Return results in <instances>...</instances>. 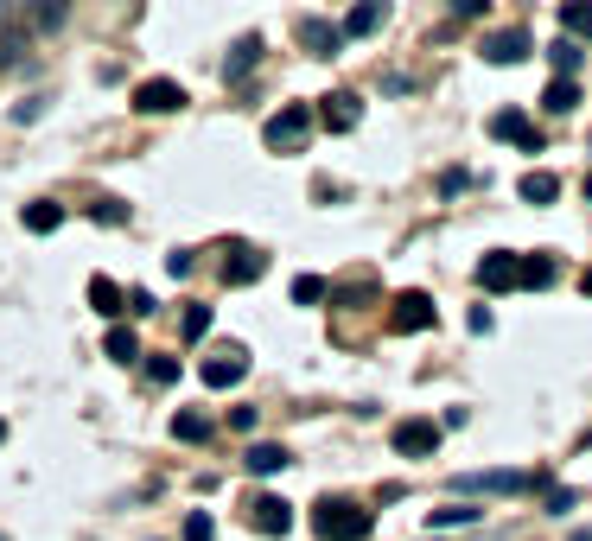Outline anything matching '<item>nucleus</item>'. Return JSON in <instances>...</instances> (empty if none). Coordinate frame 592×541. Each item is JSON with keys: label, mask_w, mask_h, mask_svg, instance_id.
Here are the masks:
<instances>
[{"label": "nucleus", "mask_w": 592, "mask_h": 541, "mask_svg": "<svg viewBox=\"0 0 592 541\" xmlns=\"http://www.w3.org/2000/svg\"><path fill=\"white\" fill-rule=\"evenodd\" d=\"M376 529V516L370 510H357L351 497H325V503H312V535L319 541H370Z\"/></svg>", "instance_id": "f257e3e1"}, {"label": "nucleus", "mask_w": 592, "mask_h": 541, "mask_svg": "<svg viewBox=\"0 0 592 541\" xmlns=\"http://www.w3.org/2000/svg\"><path fill=\"white\" fill-rule=\"evenodd\" d=\"M312 134H319V115L306 109V102H287V109L268 115V128H261V141H268V153H306Z\"/></svg>", "instance_id": "f03ea898"}, {"label": "nucleus", "mask_w": 592, "mask_h": 541, "mask_svg": "<svg viewBox=\"0 0 592 541\" xmlns=\"http://www.w3.org/2000/svg\"><path fill=\"white\" fill-rule=\"evenodd\" d=\"M535 491V471H465L452 497H522Z\"/></svg>", "instance_id": "7ed1b4c3"}, {"label": "nucleus", "mask_w": 592, "mask_h": 541, "mask_svg": "<svg viewBox=\"0 0 592 541\" xmlns=\"http://www.w3.org/2000/svg\"><path fill=\"white\" fill-rule=\"evenodd\" d=\"M242 522H249L255 535H268V541H281V535H293V503L287 497H249V510H242Z\"/></svg>", "instance_id": "20e7f679"}, {"label": "nucleus", "mask_w": 592, "mask_h": 541, "mask_svg": "<svg viewBox=\"0 0 592 541\" xmlns=\"http://www.w3.org/2000/svg\"><path fill=\"white\" fill-rule=\"evenodd\" d=\"M198 376H204V389H236V382L249 376V357H242L236 344H223V351H211L198 363Z\"/></svg>", "instance_id": "39448f33"}, {"label": "nucleus", "mask_w": 592, "mask_h": 541, "mask_svg": "<svg viewBox=\"0 0 592 541\" xmlns=\"http://www.w3.org/2000/svg\"><path fill=\"white\" fill-rule=\"evenodd\" d=\"M134 109H141V115H179V109H185V83H172V77H147L141 90H134Z\"/></svg>", "instance_id": "423d86ee"}, {"label": "nucleus", "mask_w": 592, "mask_h": 541, "mask_svg": "<svg viewBox=\"0 0 592 541\" xmlns=\"http://www.w3.org/2000/svg\"><path fill=\"white\" fill-rule=\"evenodd\" d=\"M389 440H395L402 459H433V452H440V421H402Z\"/></svg>", "instance_id": "0eeeda50"}, {"label": "nucleus", "mask_w": 592, "mask_h": 541, "mask_svg": "<svg viewBox=\"0 0 592 541\" xmlns=\"http://www.w3.org/2000/svg\"><path fill=\"white\" fill-rule=\"evenodd\" d=\"M293 39H300L312 58H338V51H344V32H338L332 20H319V13H306V20L293 26Z\"/></svg>", "instance_id": "6e6552de"}, {"label": "nucleus", "mask_w": 592, "mask_h": 541, "mask_svg": "<svg viewBox=\"0 0 592 541\" xmlns=\"http://www.w3.org/2000/svg\"><path fill=\"white\" fill-rule=\"evenodd\" d=\"M312 115H319V128H332V134H351L357 121H363V102H357L351 90H332V96H325Z\"/></svg>", "instance_id": "1a4fd4ad"}, {"label": "nucleus", "mask_w": 592, "mask_h": 541, "mask_svg": "<svg viewBox=\"0 0 592 541\" xmlns=\"http://www.w3.org/2000/svg\"><path fill=\"white\" fill-rule=\"evenodd\" d=\"M491 134H497V141H516L522 153H542V134H535V121L522 115V109H497L491 115Z\"/></svg>", "instance_id": "9d476101"}, {"label": "nucleus", "mask_w": 592, "mask_h": 541, "mask_svg": "<svg viewBox=\"0 0 592 541\" xmlns=\"http://www.w3.org/2000/svg\"><path fill=\"white\" fill-rule=\"evenodd\" d=\"M478 51H484V64H522L535 45H529V32H522V26H503V32H491Z\"/></svg>", "instance_id": "9b49d317"}, {"label": "nucleus", "mask_w": 592, "mask_h": 541, "mask_svg": "<svg viewBox=\"0 0 592 541\" xmlns=\"http://www.w3.org/2000/svg\"><path fill=\"white\" fill-rule=\"evenodd\" d=\"M389 325H395V331H433V325H440V312H433L427 293H402L395 312H389Z\"/></svg>", "instance_id": "f8f14e48"}, {"label": "nucleus", "mask_w": 592, "mask_h": 541, "mask_svg": "<svg viewBox=\"0 0 592 541\" xmlns=\"http://www.w3.org/2000/svg\"><path fill=\"white\" fill-rule=\"evenodd\" d=\"M382 26H389V0H357V7L351 13H344V39H370V32H382Z\"/></svg>", "instance_id": "ddd939ff"}, {"label": "nucleus", "mask_w": 592, "mask_h": 541, "mask_svg": "<svg viewBox=\"0 0 592 541\" xmlns=\"http://www.w3.org/2000/svg\"><path fill=\"white\" fill-rule=\"evenodd\" d=\"M261 51H268V45H261V32H242V39L230 45V58H223V83H242L261 64Z\"/></svg>", "instance_id": "4468645a"}, {"label": "nucleus", "mask_w": 592, "mask_h": 541, "mask_svg": "<svg viewBox=\"0 0 592 541\" xmlns=\"http://www.w3.org/2000/svg\"><path fill=\"white\" fill-rule=\"evenodd\" d=\"M478 287L484 293H510L516 287V255L510 249H491V255L478 261Z\"/></svg>", "instance_id": "2eb2a0df"}, {"label": "nucleus", "mask_w": 592, "mask_h": 541, "mask_svg": "<svg viewBox=\"0 0 592 541\" xmlns=\"http://www.w3.org/2000/svg\"><path fill=\"white\" fill-rule=\"evenodd\" d=\"M64 13H71V0H20V26L39 39V32L51 26H64Z\"/></svg>", "instance_id": "dca6fc26"}, {"label": "nucleus", "mask_w": 592, "mask_h": 541, "mask_svg": "<svg viewBox=\"0 0 592 541\" xmlns=\"http://www.w3.org/2000/svg\"><path fill=\"white\" fill-rule=\"evenodd\" d=\"M242 465H249V478H274V471H287V465H293V452H287V446H274V440H255L249 452H242Z\"/></svg>", "instance_id": "f3484780"}, {"label": "nucleus", "mask_w": 592, "mask_h": 541, "mask_svg": "<svg viewBox=\"0 0 592 541\" xmlns=\"http://www.w3.org/2000/svg\"><path fill=\"white\" fill-rule=\"evenodd\" d=\"M554 274H561V261H554V255H542V249H535V255H516V287H535V293H542V287H554Z\"/></svg>", "instance_id": "a211bd4d"}, {"label": "nucleus", "mask_w": 592, "mask_h": 541, "mask_svg": "<svg viewBox=\"0 0 592 541\" xmlns=\"http://www.w3.org/2000/svg\"><path fill=\"white\" fill-rule=\"evenodd\" d=\"M268 274V255L261 249H230V261H223V281L230 287H249V281H261Z\"/></svg>", "instance_id": "6ab92c4d"}, {"label": "nucleus", "mask_w": 592, "mask_h": 541, "mask_svg": "<svg viewBox=\"0 0 592 541\" xmlns=\"http://www.w3.org/2000/svg\"><path fill=\"white\" fill-rule=\"evenodd\" d=\"M516 198H522V204H554V198H561V172H542V166H535V172H522Z\"/></svg>", "instance_id": "aec40b11"}, {"label": "nucleus", "mask_w": 592, "mask_h": 541, "mask_svg": "<svg viewBox=\"0 0 592 541\" xmlns=\"http://www.w3.org/2000/svg\"><path fill=\"white\" fill-rule=\"evenodd\" d=\"M90 312H96V319H121V312H128V293H121L109 274H96V281H90Z\"/></svg>", "instance_id": "412c9836"}, {"label": "nucleus", "mask_w": 592, "mask_h": 541, "mask_svg": "<svg viewBox=\"0 0 592 541\" xmlns=\"http://www.w3.org/2000/svg\"><path fill=\"white\" fill-rule=\"evenodd\" d=\"M20 223H26L32 236H51V230H58V223H64V204H51V198H32L26 211H20Z\"/></svg>", "instance_id": "4be33fe9"}, {"label": "nucleus", "mask_w": 592, "mask_h": 541, "mask_svg": "<svg viewBox=\"0 0 592 541\" xmlns=\"http://www.w3.org/2000/svg\"><path fill=\"white\" fill-rule=\"evenodd\" d=\"M542 109H548V115H573V109H580V83H573V77H554L548 96H542Z\"/></svg>", "instance_id": "5701e85b"}, {"label": "nucleus", "mask_w": 592, "mask_h": 541, "mask_svg": "<svg viewBox=\"0 0 592 541\" xmlns=\"http://www.w3.org/2000/svg\"><path fill=\"white\" fill-rule=\"evenodd\" d=\"M561 32L567 39H592V0H561Z\"/></svg>", "instance_id": "b1692460"}, {"label": "nucleus", "mask_w": 592, "mask_h": 541, "mask_svg": "<svg viewBox=\"0 0 592 541\" xmlns=\"http://www.w3.org/2000/svg\"><path fill=\"white\" fill-rule=\"evenodd\" d=\"M172 440H185V446H198V440H211V421H204L198 408H179L172 414Z\"/></svg>", "instance_id": "393cba45"}, {"label": "nucleus", "mask_w": 592, "mask_h": 541, "mask_svg": "<svg viewBox=\"0 0 592 541\" xmlns=\"http://www.w3.org/2000/svg\"><path fill=\"white\" fill-rule=\"evenodd\" d=\"M580 58H586V51H580V39H567V32L548 45V64H554V77H573V71H580Z\"/></svg>", "instance_id": "a878e982"}, {"label": "nucleus", "mask_w": 592, "mask_h": 541, "mask_svg": "<svg viewBox=\"0 0 592 541\" xmlns=\"http://www.w3.org/2000/svg\"><path fill=\"white\" fill-rule=\"evenodd\" d=\"M102 351H109L115 363H134V357H141V338H134V325H109V338H102Z\"/></svg>", "instance_id": "bb28decb"}, {"label": "nucleus", "mask_w": 592, "mask_h": 541, "mask_svg": "<svg viewBox=\"0 0 592 541\" xmlns=\"http://www.w3.org/2000/svg\"><path fill=\"white\" fill-rule=\"evenodd\" d=\"M484 510H478V503H446V510H433V529H472V522H478Z\"/></svg>", "instance_id": "cd10ccee"}, {"label": "nucleus", "mask_w": 592, "mask_h": 541, "mask_svg": "<svg viewBox=\"0 0 592 541\" xmlns=\"http://www.w3.org/2000/svg\"><path fill=\"white\" fill-rule=\"evenodd\" d=\"M128 217H134L128 198H96V204H90V223H109V230H121Z\"/></svg>", "instance_id": "c85d7f7f"}, {"label": "nucleus", "mask_w": 592, "mask_h": 541, "mask_svg": "<svg viewBox=\"0 0 592 541\" xmlns=\"http://www.w3.org/2000/svg\"><path fill=\"white\" fill-rule=\"evenodd\" d=\"M325 293H332V287H325L319 274H293V306H319Z\"/></svg>", "instance_id": "c756f323"}, {"label": "nucleus", "mask_w": 592, "mask_h": 541, "mask_svg": "<svg viewBox=\"0 0 592 541\" xmlns=\"http://www.w3.org/2000/svg\"><path fill=\"white\" fill-rule=\"evenodd\" d=\"M179 331H185V338H204V331H211V306H185L179 312Z\"/></svg>", "instance_id": "7c9ffc66"}, {"label": "nucleus", "mask_w": 592, "mask_h": 541, "mask_svg": "<svg viewBox=\"0 0 592 541\" xmlns=\"http://www.w3.org/2000/svg\"><path fill=\"white\" fill-rule=\"evenodd\" d=\"M185 541H217V522H211V510H191V516H185Z\"/></svg>", "instance_id": "2f4dec72"}, {"label": "nucleus", "mask_w": 592, "mask_h": 541, "mask_svg": "<svg viewBox=\"0 0 592 541\" xmlns=\"http://www.w3.org/2000/svg\"><path fill=\"white\" fill-rule=\"evenodd\" d=\"M147 376H153V389H172V382H179V357H153Z\"/></svg>", "instance_id": "473e14b6"}, {"label": "nucleus", "mask_w": 592, "mask_h": 541, "mask_svg": "<svg viewBox=\"0 0 592 541\" xmlns=\"http://www.w3.org/2000/svg\"><path fill=\"white\" fill-rule=\"evenodd\" d=\"M452 13H459V20H484V13H491V0H446Z\"/></svg>", "instance_id": "72a5a7b5"}, {"label": "nucleus", "mask_w": 592, "mask_h": 541, "mask_svg": "<svg viewBox=\"0 0 592 541\" xmlns=\"http://www.w3.org/2000/svg\"><path fill=\"white\" fill-rule=\"evenodd\" d=\"M39 115H45V96H26L20 109H13V121H20V128H26V121H39Z\"/></svg>", "instance_id": "f704fd0d"}, {"label": "nucleus", "mask_w": 592, "mask_h": 541, "mask_svg": "<svg viewBox=\"0 0 592 541\" xmlns=\"http://www.w3.org/2000/svg\"><path fill=\"white\" fill-rule=\"evenodd\" d=\"M166 268H172V274L185 281V274H191V249H172V255H166Z\"/></svg>", "instance_id": "c9c22d12"}, {"label": "nucleus", "mask_w": 592, "mask_h": 541, "mask_svg": "<svg viewBox=\"0 0 592 541\" xmlns=\"http://www.w3.org/2000/svg\"><path fill=\"white\" fill-rule=\"evenodd\" d=\"M580 293H586V300H592V268H586V274H580Z\"/></svg>", "instance_id": "e433bc0d"}, {"label": "nucleus", "mask_w": 592, "mask_h": 541, "mask_svg": "<svg viewBox=\"0 0 592 541\" xmlns=\"http://www.w3.org/2000/svg\"><path fill=\"white\" fill-rule=\"evenodd\" d=\"M573 541H592V529H580V535H573Z\"/></svg>", "instance_id": "4c0bfd02"}, {"label": "nucleus", "mask_w": 592, "mask_h": 541, "mask_svg": "<svg viewBox=\"0 0 592 541\" xmlns=\"http://www.w3.org/2000/svg\"><path fill=\"white\" fill-rule=\"evenodd\" d=\"M580 191H586V204H592V179H586V185H580Z\"/></svg>", "instance_id": "58836bf2"}, {"label": "nucleus", "mask_w": 592, "mask_h": 541, "mask_svg": "<svg viewBox=\"0 0 592 541\" xmlns=\"http://www.w3.org/2000/svg\"><path fill=\"white\" fill-rule=\"evenodd\" d=\"M0 440H7V421H0Z\"/></svg>", "instance_id": "ea45409f"}]
</instances>
